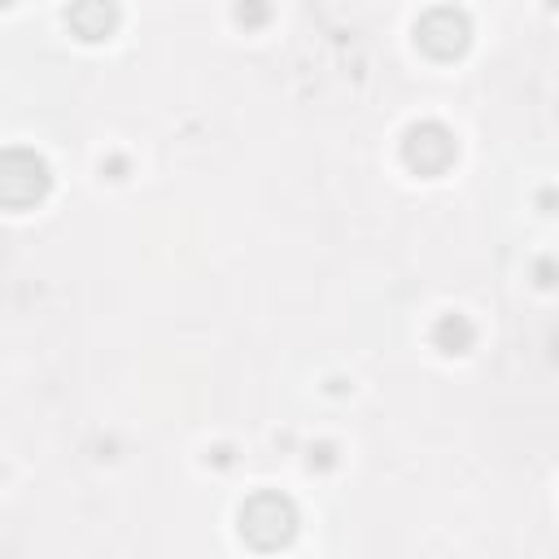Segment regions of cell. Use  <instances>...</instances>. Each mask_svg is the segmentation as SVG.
Masks as SVG:
<instances>
[{
  "instance_id": "cell-1",
  "label": "cell",
  "mask_w": 559,
  "mask_h": 559,
  "mask_svg": "<svg viewBox=\"0 0 559 559\" xmlns=\"http://www.w3.org/2000/svg\"><path fill=\"white\" fill-rule=\"evenodd\" d=\"M293 524H297L293 502L280 498V493H258V498H249L245 511H240V533H245L253 546H262V550L288 542V537H293Z\"/></svg>"
},
{
  "instance_id": "cell-2",
  "label": "cell",
  "mask_w": 559,
  "mask_h": 559,
  "mask_svg": "<svg viewBox=\"0 0 559 559\" xmlns=\"http://www.w3.org/2000/svg\"><path fill=\"white\" fill-rule=\"evenodd\" d=\"M48 192V166L26 153V148H9L0 153V201L22 210V205H35L39 197Z\"/></svg>"
},
{
  "instance_id": "cell-3",
  "label": "cell",
  "mask_w": 559,
  "mask_h": 559,
  "mask_svg": "<svg viewBox=\"0 0 559 559\" xmlns=\"http://www.w3.org/2000/svg\"><path fill=\"white\" fill-rule=\"evenodd\" d=\"M406 162H411L419 175H441V170L454 162V140H450V131L437 127V122L411 127V135H406Z\"/></svg>"
},
{
  "instance_id": "cell-4",
  "label": "cell",
  "mask_w": 559,
  "mask_h": 559,
  "mask_svg": "<svg viewBox=\"0 0 559 559\" xmlns=\"http://www.w3.org/2000/svg\"><path fill=\"white\" fill-rule=\"evenodd\" d=\"M419 44H424V52H432V57H454V52H463V48H467V22H463V13H454V9H432V13L419 22Z\"/></svg>"
},
{
  "instance_id": "cell-5",
  "label": "cell",
  "mask_w": 559,
  "mask_h": 559,
  "mask_svg": "<svg viewBox=\"0 0 559 559\" xmlns=\"http://www.w3.org/2000/svg\"><path fill=\"white\" fill-rule=\"evenodd\" d=\"M66 17L83 39H105L118 22V4L114 0H74Z\"/></svg>"
},
{
  "instance_id": "cell-6",
  "label": "cell",
  "mask_w": 559,
  "mask_h": 559,
  "mask_svg": "<svg viewBox=\"0 0 559 559\" xmlns=\"http://www.w3.org/2000/svg\"><path fill=\"white\" fill-rule=\"evenodd\" d=\"M0 4H9V0H0Z\"/></svg>"
}]
</instances>
